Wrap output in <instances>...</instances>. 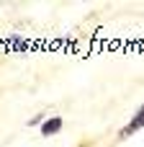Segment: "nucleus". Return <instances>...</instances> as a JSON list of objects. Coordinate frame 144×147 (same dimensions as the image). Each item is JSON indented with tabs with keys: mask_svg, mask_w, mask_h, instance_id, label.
<instances>
[{
	"mask_svg": "<svg viewBox=\"0 0 144 147\" xmlns=\"http://www.w3.org/2000/svg\"><path fill=\"white\" fill-rule=\"evenodd\" d=\"M139 129H144V103L137 109V114L131 116V121L121 129V137H131V134H137Z\"/></svg>",
	"mask_w": 144,
	"mask_h": 147,
	"instance_id": "1",
	"label": "nucleus"
},
{
	"mask_svg": "<svg viewBox=\"0 0 144 147\" xmlns=\"http://www.w3.org/2000/svg\"><path fill=\"white\" fill-rule=\"evenodd\" d=\"M62 129V116H52V119H44L41 124V137H52Z\"/></svg>",
	"mask_w": 144,
	"mask_h": 147,
	"instance_id": "2",
	"label": "nucleus"
}]
</instances>
